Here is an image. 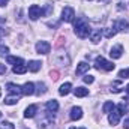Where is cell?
Listing matches in <instances>:
<instances>
[{
    "label": "cell",
    "instance_id": "obj_12",
    "mask_svg": "<svg viewBox=\"0 0 129 129\" xmlns=\"http://www.w3.org/2000/svg\"><path fill=\"white\" fill-rule=\"evenodd\" d=\"M36 111H38V107L36 105H29L26 108V111H24V117L26 119H32V117H35Z\"/></svg>",
    "mask_w": 129,
    "mask_h": 129
},
{
    "label": "cell",
    "instance_id": "obj_27",
    "mask_svg": "<svg viewBox=\"0 0 129 129\" xmlns=\"http://www.w3.org/2000/svg\"><path fill=\"white\" fill-rule=\"evenodd\" d=\"M83 80H84V83H87V84H92V83L95 81V77H93V75H86Z\"/></svg>",
    "mask_w": 129,
    "mask_h": 129
},
{
    "label": "cell",
    "instance_id": "obj_3",
    "mask_svg": "<svg viewBox=\"0 0 129 129\" xmlns=\"http://www.w3.org/2000/svg\"><path fill=\"white\" fill-rule=\"evenodd\" d=\"M74 18H75V11L71 6H64L63 11H62V21H64V23H72Z\"/></svg>",
    "mask_w": 129,
    "mask_h": 129
},
{
    "label": "cell",
    "instance_id": "obj_37",
    "mask_svg": "<svg viewBox=\"0 0 129 129\" xmlns=\"http://www.w3.org/2000/svg\"><path fill=\"white\" fill-rule=\"evenodd\" d=\"M83 129H84V128H83Z\"/></svg>",
    "mask_w": 129,
    "mask_h": 129
},
{
    "label": "cell",
    "instance_id": "obj_23",
    "mask_svg": "<svg viewBox=\"0 0 129 129\" xmlns=\"http://www.w3.org/2000/svg\"><path fill=\"white\" fill-rule=\"evenodd\" d=\"M117 111L120 113V116H123V114L128 111V105H126V104H123V102H122V104H119V105H117Z\"/></svg>",
    "mask_w": 129,
    "mask_h": 129
},
{
    "label": "cell",
    "instance_id": "obj_24",
    "mask_svg": "<svg viewBox=\"0 0 129 129\" xmlns=\"http://www.w3.org/2000/svg\"><path fill=\"white\" fill-rule=\"evenodd\" d=\"M18 102V96H9L5 99V104L6 105H14V104H17Z\"/></svg>",
    "mask_w": 129,
    "mask_h": 129
},
{
    "label": "cell",
    "instance_id": "obj_16",
    "mask_svg": "<svg viewBox=\"0 0 129 129\" xmlns=\"http://www.w3.org/2000/svg\"><path fill=\"white\" fill-rule=\"evenodd\" d=\"M47 110H48V113H56L57 110H59V104H57V101H48L47 102Z\"/></svg>",
    "mask_w": 129,
    "mask_h": 129
},
{
    "label": "cell",
    "instance_id": "obj_21",
    "mask_svg": "<svg viewBox=\"0 0 129 129\" xmlns=\"http://www.w3.org/2000/svg\"><path fill=\"white\" fill-rule=\"evenodd\" d=\"M114 108H116V105L113 104V101H107V102L104 104V107H102L104 113H111V111H113Z\"/></svg>",
    "mask_w": 129,
    "mask_h": 129
},
{
    "label": "cell",
    "instance_id": "obj_22",
    "mask_svg": "<svg viewBox=\"0 0 129 129\" xmlns=\"http://www.w3.org/2000/svg\"><path fill=\"white\" fill-rule=\"evenodd\" d=\"M36 87H38V90H35V93H36V95H39V96H41V95H44V93L47 92V86H45L44 83H38V84H36Z\"/></svg>",
    "mask_w": 129,
    "mask_h": 129
},
{
    "label": "cell",
    "instance_id": "obj_5",
    "mask_svg": "<svg viewBox=\"0 0 129 129\" xmlns=\"http://www.w3.org/2000/svg\"><path fill=\"white\" fill-rule=\"evenodd\" d=\"M50 50H51V45H50L47 41H39V42L36 44V51H38V54H48Z\"/></svg>",
    "mask_w": 129,
    "mask_h": 129
},
{
    "label": "cell",
    "instance_id": "obj_11",
    "mask_svg": "<svg viewBox=\"0 0 129 129\" xmlns=\"http://www.w3.org/2000/svg\"><path fill=\"white\" fill-rule=\"evenodd\" d=\"M21 90H23V95L30 96V95L35 93V84H33V83H26V84L21 87Z\"/></svg>",
    "mask_w": 129,
    "mask_h": 129
},
{
    "label": "cell",
    "instance_id": "obj_15",
    "mask_svg": "<svg viewBox=\"0 0 129 129\" xmlns=\"http://www.w3.org/2000/svg\"><path fill=\"white\" fill-rule=\"evenodd\" d=\"M74 95L77 98H84L89 95V89H86V87H77L74 90Z\"/></svg>",
    "mask_w": 129,
    "mask_h": 129
},
{
    "label": "cell",
    "instance_id": "obj_10",
    "mask_svg": "<svg viewBox=\"0 0 129 129\" xmlns=\"http://www.w3.org/2000/svg\"><path fill=\"white\" fill-rule=\"evenodd\" d=\"M120 113L117 111V110H113L111 111V114H110V117H108V122L111 123V126H114V125H117L119 122H120Z\"/></svg>",
    "mask_w": 129,
    "mask_h": 129
},
{
    "label": "cell",
    "instance_id": "obj_35",
    "mask_svg": "<svg viewBox=\"0 0 129 129\" xmlns=\"http://www.w3.org/2000/svg\"><path fill=\"white\" fill-rule=\"evenodd\" d=\"M0 95H2V90H0Z\"/></svg>",
    "mask_w": 129,
    "mask_h": 129
},
{
    "label": "cell",
    "instance_id": "obj_9",
    "mask_svg": "<svg viewBox=\"0 0 129 129\" xmlns=\"http://www.w3.org/2000/svg\"><path fill=\"white\" fill-rule=\"evenodd\" d=\"M122 54H123V47H122V45H116V47H113L111 51H110L111 59H120Z\"/></svg>",
    "mask_w": 129,
    "mask_h": 129
},
{
    "label": "cell",
    "instance_id": "obj_28",
    "mask_svg": "<svg viewBox=\"0 0 129 129\" xmlns=\"http://www.w3.org/2000/svg\"><path fill=\"white\" fill-rule=\"evenodd\" d=\"M0 129H15V128H14V125H12V123L6 122V123H3V125L0 126Z\"/></svg>",
    "mask_w": 129,
    "mask_h": 129
},
{
    "label": "cell",
    "instance_id": "obj_20",
    "mask_svg": "<svg viewBox=\"0 0 129 129\" xmlns=\"http://www.w3.org/2000/svg\"><path fill=\"white\" fill-rule=\"evenodd\" d=\"M27 69H29V68H27L26 64H17V66H14L12 71H14V74H26Z\"/></svg>",
    "mask_w": 129,
    "mask_h": 129
},
{
    "label": "cell",
    "instance_id": "obj_18",
    "mask_svg": "<svg viewBox=\"0 0 129 129\" xmlns=\"http://www.w3.org/2000/svg\"><path fill=\"white\" fill-rule=\"evenodd\" d=\"M6 62L9 64H14V66H17V64H24V62H23L21 57H14V56H8Z\"/></svg>",
    "mask_w": 129,
    "mask_h": 129
},
{
    "label": "cell",
    "instance_id": "obj_36",
    "mask_svg": "<svg viewBox=\"0 0 129 129\" xmlns=\"http://www.w3.org/2000/svg\"><path fill=\"white\" fill-rule=\"evenodd\" d=\"M0 116H2V113H0Z\"/></svg>",
    "mask_w": 129,
    "mask_h": 129
},
{
    "label": "cell",
    "instance_id": "obj_33",
    "mask_svg": "<svg viewBox=\"0 0 129 129\" xmlns=\"http://www.w3.org/2000/svg\"><path fill=\"white\" fill-rule=\"evenodd\" d=\"M125 90H126V95H128V96H129V84H128V86H126V89H125Z\"/></svg>",
    "mask_w": 129,
    "mask_h": 129
},
{
    "label": "cell",
    "instance_id": "obj_7",
    "mask_svg": "<svg viewBox=\"0 0 129 129\" xmlns=\"http://www.w3.org/2000/svg\"><path fill=\"white\" fill-rule=\"evenodd\" d=\"M6 89H8V92H9L12 96H18V98H20V95H23L21 87H20V86H17V84H14V83H9V84L6 86Z\"/></svg>",
    "mask_w": 129,
    "mask_h": 129
},
{
    "label": "cell",
    "instance_id": "obj_26",
    "mask_svg": "<svg viewBox=\"0 0 129 129\" xmlns=\"http://www.w3.org/2000/svg\"><path fill=\"white\" fill-rule=\"evenodd\" d=\"M119 77L120 78H129V69H122L119 72Z\"/></svg>",
    "mask_w": 129,
    "mask_h": 129
},
{
    "label": "cell",
    "instance_id": "obj_2",
    "mask_svg": "<svg viewBox=\"0 0 129 129\" xmlns=\"http://www.w3.org/2000/svg\"><path fill=\"white\" fill-rule=\"evenodd\" d=\"M95 68L96 69H104V71H113L114 69V63L113 62H108L102 56H99V57H96V60H95Z\"/></svg>",
    "mask_w": 129,
    "mask_h": 129
},
{
    "label": "cell",
    "instance_id": "obj_13",
    "mask_svg": "<svg viewBox=\"0 0 129 129\" xmlns=\"http://www.w3.org/2000/svg\"><path fill=\"white\" fill-rule=\"evenodd\" d=\"M89 68H90V64L86 63V62H81V63H78V66H77V71H75V74L77 75H83L84 72H87L89 71Z\"/></svg>",
    "mask_w": 129,
    "mask_h": 129
},
{
    "label": "cell",
    "instance_id": "obj_4",
    "mask_svg": "<svg viewBox=\"0 0 129 129\" xmlns=\"http://www.w3.org/2000/svg\"><path fill=\"white\" fill-rule=\"evenodd\" d=\"M44 14V11L41 9V6H38V5H32L30 8H29V17H30V20H38L41 15Z\"/></svg>",
    "mask_w": 129,
    "mask_h": 129
},
{
    "label": "cell",
    "instance_id": "obj_17",
    "mask_svg": "<svg viewBox=\"0 0 129 129\" xmlns=\"http://www.w3.org/2000/svg\"><path fill=\"white\" fill-rule=\"evenodd\" d=\"M102 30H95V32L90 33V41L93 42V44H98L99 41H101V38H102Z\"/></svg>",
    "mask_w": 129,
    "mask_h": 129
},
{
    "label": "cell",
    "instance_id": "obj_32",
    "mask_svg": "<svg viewBox=\"0 0 129 129\" xmlns=\"http://www.w3.org/2000/svg\"><path fill=\"white\" fill-rule=\"evenodd\" d=\"M9 0H0V6H6Z\"/></svg>",
    "mask_w": 129,
    "mask_h": 129
},
{
    "label": "cell",
    "instance_id": "obj_14",
    "mask_svg": "<svg viewBox=\"0 0 129 129\" xmlns=\"http://www.w3.org/2000/svg\"><path fill=\"white\" fill-rule=\"evenodd\" d=\"M71 89H72V84H71V83H64V84L60 86V89H59V95L66 96V95L71 92Z\"/></svg>",
    "mask_w": 129,
    "mask_h": 129
},
{
    "label": "cell",
    "instance_id": "obj_8",
    "mask_svg": "<svg viewBox=\"0 0 129 129\" xmlns=\"http://www.w3.org/2000/svg\"><path fill=\"white\" fill-rule=\"evenodd\" d=\"M69 117H71V120H80L81 117H83V110H81V107H74L72 110H71V114H69Z\"/></svg>",
    "mask_w": 129,
    "mask_h": 129
},
{
    "label": "cell",
    "instance_id": "obj_6",
    "mask_svg": "<svg viewBox=\"0 0 129 129\" xmlns=\"http://www.w3.org/2000/svg\"><path fill=\"white\" fill-rule=\"evenodd\" d=\"M114 30H116V32H128L129 30V23L126 20H116V21H114Z\"/></svg>",
    "mask_w": 129,
    "mask_h": 129
},
{
    "label": "cell",
    "instance_id": "obj_1",
    "mask_svg": "<svg viewBox=\"0 0 129 129\" xmlns=\"http://www.w3.org/2000/svg\"><path fill=\"white\" fill-rule=\"evenodd\" d=\"M74 29H75V35H77L78 38H81V39L89 38L90 33H92L90 27H89V24H87V21H86V18H78V20L75 21Z\"/></svg>",
    "mask_w": 129,
    "mask_h": 129
},
{
    "label": "cell",
    "instance_id": "obj_19",
    "mask_svg": "<svg viewBox=\"0 0 129 129\" xmlns=\"http://www.w3.org/2000/svg\"><path fill=\"white\" fill-rule=\"evenodd\" d=\"M41 66H42L41 62H38V60H32V62L29 63V71H32V72H38V71L41 69Z\"/></svg>",
    "mask_w": 129,
    "mask_h": 129
},
{
    "label": "cell",
    "instance_id": "obj_30",
    "mask_svg": "<svg viewBox=\"0 0 129 129\" xmlns=\"http://www.w3.org/2000/svg\"><path fill=\"white\" fill-rule=\"evenodd\" d=\"M6 72V64L0 63V74H5Z\"/></svg>",
    "mask_w": 129,
    "mask_h": 129
},
{
    "label": "cell",
    "instance_id": "obj_34",
    "mask_svg": "<svg viewBox=\"0 0 129 129\" xmlns=\"http://www.w3.org/2000/svg\"><path fill=\"white\" fill-rule=\"evenodd\" d=\"M71 129H77V128H71Z\"/></svg>",
    "mask_w": 129,
    "mask_h": 129
},
{
    "label": "cell",
    "instance_id": "obj_31",
    "mask_svg": "<svg viewBox=\"0 0 129 129\" xmlns=\"http://www.w3.org/2000/svg\"><path fill=\"white\" fill-rule=\"evenodd\" d=\"M123 128H125V129H129V117L125 120V122H123Z\"/></svg>",
    "mask_w": 129,
    "mask_h": 129
},
{
    "label": "cell",
    "instance_id": "obj_29",
    "mask_svg": "<svg viewBox=\"0 0 129 129\" xmlns=\"http://www.w3.org/2000/svg\"><path fill=\"white\" fill-rule=\"evenodd\" d=\"M9 53V48L8 47H0V54L2 56H5V54H8Z\"/></svg>",
    "mask_w": 129,
    "mask_h": 129
},
{
    "label": "cell",
    "instance_id": "obj_25",
    "mask_svg": "<svg viewBox=\"0 0 129 129\" xmlns=\"http://www.w3.org/2000/svg\"><path fill=\"white\" fill-rule=\"evenodd\" d=\"M116 33H117V32H116L114 29H113V30H111V29H107V30L104 32V35H105V38H113Z\"/></svg>",
    "mask_w": 129,
    "mask_h": 129
}]
</instances>
